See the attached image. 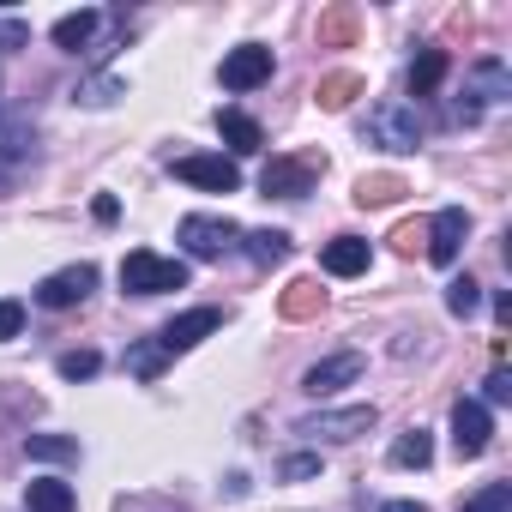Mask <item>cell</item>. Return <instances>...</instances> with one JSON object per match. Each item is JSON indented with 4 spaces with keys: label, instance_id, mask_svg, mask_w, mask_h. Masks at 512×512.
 Here are the masks:
<instances>
[{
    "label": "cell",
    "instance_id": "e0dca14e",
    "mask_svg": "<svg viewBox=\"0 0 512 512\" xmlns=\"http://www.w3.org/2000/svg\"><path fill=\"white\" fill-rule=\"evenodd\" d=\"M404 193H410V181H404V175H392V169H374V175H362V181H356V205H362V211L398 205Z\"/></svg>",
    "mask_w": 512,
    "mask_h": 512
},
{
    "label": "cell",
    "instance_id": "1f68e13d",
    "mask_svg": "<svg viewBox=\"0 0 512 512\" xmlns=\"http://www.w3.org/2000/svg\"><path fill=\"white\" fill-rule=\"evenodd\" d=\"M278 476H284V482H308V476H320V452H290V458L278 464Z\"/></svg>",
    "mask_w": 512,
    "mask_h": 512
},
{
    "label": "cell",
    "instance_id": "ac0fdd59",
    "mask_svg": "<svg viewBox=\"0 0 512 512\" xmlns=\"http://www.w3.org/2000/svg\"><path fill=\"white\" fill-rule=\"evenodd\" d=\"M356 31H362V13L350 7V0H338V7L320 13V49H350Z\"/></svg>",
    "mask_w": 512,
    "mask_h": 512
},
{
    "label": "cell",
    "instance_id": "ffe728a7",
    "mask_svg": "<svg viewBox=\"0 0 512 512\" xmlns=\"http://www.w3.org/2000/svg\"><path fill=\"white\" fill-rule=\"evenodd\" d=\"M217 133H223V145H229V151H241V157L266 145L260 121H253V115H241V109H217Z\"/></svg>",
    "mask_w": 512,
    "mask_h": 512
},
{
    "label": "cell",
    "instance_id": "30bf717a",
    "mask_svg": "<svg viewBox=\"0 0 512 512\" xmlns=\"http://www.w3.org/2000/svg\"><path fill=\"white\" fill-rule=\"evenodd\" d=\"M266 79H272V49L266 43H241V49L223 55V85L229 91H260Z\"/></svg>",
    "mask_w": 512,
    "mask_h": 512
},
{
    "label": "cell",
    "instance_id": "8d00e7d4",
    "mask_svg": "<svg viewBox=\"0 0 512 512\" xmlns=\"http://www.w3.org/2000/svg\"><path fill=\"white\" fill-rule=\"evenodd\" d=\"M91 217H97V223H115V217H121V205H115V199H109V193H103V199H97V205H91Z\"/></svg>",
    "mask_w": 512,
    "mask_h": 512
},
{
    "label": "cell",
    "instance_id": "d590c367",
    "mask_svg": "<svg viewBox=\"0 0 512 512\" xmlns=\"http://www.w3.org/2000/svg\"><path fill=\"white\" fill-rule=\"evenodd\" d=\"M19 43H31V25L7 19V25H0V55H7V49H19Z\"/></svg>",
    "mask_w": 512,
    "mask_h": 512
},
{
    "label": "cell",
    "instance_id": "83f0119b",
    "mask_svg": "<svg viewBox=\"0 0 512 512\" xmlns=\"http://www.w3.org/2000/svg\"><path fill=\"white\" fill-rule=\"evenodd\" d=\"M458 512H512V482H482Z\"/></svg>",
    "mask_w": 512,
    "mask_h": 512
},
{
    "label": "cell",
    "instance_id": "ba28073f",
    "mask_svg": "<svg viewBox=\"0 0 512 512\" xmlns=\"http://www.w3.org/2000/svg\"><path fill=\"white\" fill-rule=\"evenodd\" d=\"M464 235H470V211H464V205H446V211H434V223L422 229L428 260H434V266H452L458 253H464Z\"/></svg>",
    "mask_w": 512,
    "mask_h": 512
},
{
    "label": "cell",
    "instance_id": "4fadbf2b",
    "mask_svg": "<svg viewBox=\"0 0 512 512\" xmlns=\"http://www.w3.org/2000/svg\"><path fill=\"white\" fill-rule=\"evenodd\" d=\"M169 169H175L181 181L205 187V193H235V187H241V169H235V157H175Z\"/></svg>",
    "mask_w": 512,
    "mask_h": 512
},
{
    "label": "cell",
    "instance_id": "484cf974",
    "mask_svg": "<svg viewBox=\"0 0 512 512\" xmlns=\"http://www.w3.org/2000/svg\"><path fill=\"white\" fill-rule=\"evenodd\" d=\"M25 506H31V512H73V488L55 482V476H43V482L25 488Z\"/></svg>",
    "mask_w": 512,
    "mask_h": 512
},
{
    "label": "cell",
    "instance_id": "7c38bea8",
    "mask_svg": "<svg viewBox=\"0 0 512 512\" xmlns=\"http://www.w3.org/2000/svg\"><path fill=\"white\" fill-rule=\"evenodd\" d=\"M488 434H494L488 404L458 398V404H452V446H458V458H482V452H488Z\"/></svg>",
    "mask_w": 512,
    "mask_h": 512
},
{
    "label": "cell",
    "instance_id": "603a6c76",
    "mask_svg": "<svg viewBox=\"0 0 512 512\" xmlns=\"http://www.w3.org/2000/svg\"><path fill=\"white\" fill-rule=\"evenodd\" d=\"M247 241V260L253 266H284L290 260V235L284 229H253V235H241Z\"/></svg>",
    "mask_w": 512,
    "mask_h": 512
},
{
    "label": "cell",
    "instance_id": "6da1fadb",
    "mask_svg": "<svg viewBox=\"0 0 512 512\" xmlns=\"http://www.w3.org/2000/svg\"><path fill=\"white\" fill-rule=\"evenodd\" d=\"M121 290L127 296H163V290H187V266L181 260H163L151 247H133L121 260Z\"/></svg>",
    "mask_w": 512,
    "mask_h": 512
},
{
    "label": "cell",
    "instance_id": "9c48e42d",
    "mask_svg": "<svg viewBox=\"0 0 512 512\" xmlns=\"http://www.w3.org/2000/svg\"><path fill=\"white\" fill-rule=\"evenodd\" d=\"M91 290H97V266L79 260V266H67V272H55V278L37 284V308H79Z\"/></svg>",
    "mask_w": 512,
    "mask_h": 512
},
{
    "label": "cell",
    "instance_id": "3957f363",
    "mask_svg": "<svg viewBox=\"0 0 512 512\" xmlns=\"http://www.w3.org/2000/svg\"><path fill=\"white\" fill-rule=\"evenodd\" d=\"M512 97V79H506V61H476L470 67V79H464V97H458V121H482V109H494V103H506Z\"/></svg>",
    "mask_w": 512,
    "mask_h": 512
},
{
    "label": "cell",
    "instance_id": "5b68a950",
    "mask_svg": "<svg viewBox=\"0 0 512 512\" xmlns=\"http://www.w3.org/2000/svg\"><path fill=\"white\" fill-rule=\"evenodd\" d=\"M374 422H380L374 404H344V410H314V416H302L296 434H308V440H362Z\"/></svg>",
    "mask_w": 512,
    "mask_h": 512
},
{
    "label": "cell",
    "instance_id": "f35d334b",
    "mask_svg": "<svg viewBox=\"0 0 512 512\" xmlns=\"http://www.w3.org/2000/svg\"><path fill=\"white\" fill-rule=\"evenodd\" d=\"M380 512H428V506H422V500H386Z\"/></svg>",
    "mask_w": 512,
    "mask_h": 512
},
{
    "label": "cell",
    "instance_id": "836d02e7",
    "mask_svg": "<svg viewBox=\"0 0 512 512\" xmlns=\"http://www.w3.org/2000/svg\"><path fill=\"white\" fill-rule=\"evenodd\" d=\"M482 398H488V404H512V374H506V368H494V374L482 380Z\"/></svg>",
    "mask_w": 512,
    "mask_h": 512
},
{
    "label": "cell",
    "instance_id": "4316f807",
    "mask_svg": "<svg viewBox=\"0 0 512 512\" xmlns=\"http://www.w3.org/2000/svg\"><path fill=\"white\" fill-rule=\"evenodd\" d=\"M115 97H127V85H121L115 73H103V79H85V85L73 91V103H85V109H103V103H115Z\"/></svg>",
    "mask_w": 512,
    "mask_h": 512
},
{
    "label": "cell",
    "instance_id": "cb8c5ba5",
    "mask_svg": "<svg viewBox=\"0 0 512 512\" xmlns=\"http://www.w3.org/2000/svg\"><path fill=\"white\" fill-rule=\"evenodd\" d=\"M25 458H43V464H73V458H79V440H73V434H25Z\"/></svg>",
    "mask_w": 512,
    "mask_h": 512
},
{
    "label": "cell",
    "instance_id": "52a82bcc",
    "mask_svg": "<svg viewBox=\"0 0 512 512\" xmlns=\"http://www.w3.org/2000/svg\"><path fill=\"white\" fill-rule=\"evenodd\" d=\"M181 247L193 253V260H223V253L241 241V229L229 223V217H181Z\"/></svg>",
    "mask_w": 512,
    "mask_h": 512
},
{
    "label": "cell",
    "instance_id": "5bb4252c",
    "mask_svg": "<svg viewBox=\"0 0 512 512\" xmlns=\"http://www.w3.org/2000/svg\"><path fill=\"white\" fill-rule=\"evenodd\" d=\"M350 380H362V356H356V350H338V356H326V362H314V368L302 374V392L332 398V392L350 386Z\"/></svg>",
    "mask_w": 512,
    "mask_h": 512
},
{
    "label": "cell",
    "instance_id": "44dd1931",
    "mask_svg": "<svg viewBox=\"0 0 512 512\" xmlns=\"http://www.w3.org/2000/svg\"><path fill=\"white\" fill-rule=\"evenodd\" d=\"M97 25H103V13H67V19H55V49H67V55H79V49H91V37H97Z\"/></svg>",
    "mask_w": 512,
    "mask_h": 512
},
{
    "label": "cell",
    "instance_id": "f546056e",
    "mask_svg": "<svg viewBox=\"0 0 512 512\" xmlns=\"http://www.w3.org/2000/svg\"><path fill=\"white\" fill-rule=\"evenodd\" d=\"M157 368H163V350H157V338L127 350V374H139V380H157Z\"/></svg>",
    "mask_w": 512,
    "mask_h": 512
},
{
    "label": "cell",
    "instance_id": "f1b7e54d",
    "mask_svg": "<svg viewBox=\"0 0 512 512\" xmlns=\"http://www.w3.org/2000/svg\"><path fill=\"white\" fill-rule=\"evenodd\" d=\"M446 308H452L458 320H470V314L482 308V284H476V278H452V284H446Z\"/></svg>",
    "mask_w": 512,
    "mask_h": 512
},
{
    "label": "cell",
    "instance_id": "9a60e30c",
    "mask_svg": "<svg viewBox=\"0 0 512 512\" xmlns=\"http://www.w3.org/2000/svg\"><path fill=\"white\" fill-rule=\"evenodd\" d=\"M368 260H374V247H368L362 235H338V241H326V253H320V266H326L332 278H362Z\"/></svg>",
    "mask_w": 512,
    "mask_h": 512
},
{
    "label": "cell",
    "instance_id": "d4e9b609",
    "mask_svg": "<svg viewBox=\"0 0 512 512\" xmlns=\"http://www.w3.org/2000/svg\"><path fill=\"white\" fill-rule=\"evenodd\" d=\"M434 458V440H428V428H404L398 440H392V464L398 470H422Z\"/></svg>",
    "mask_w": 512,
    "mask_h": 512
},
{
    "label": "cell",
    "instance_id": "8fae6325",
    "mask_svg": "<svg viewBox=\"0 0 512 512\" xmlns=\"http://www.w3.org/2000/svg\"><path fill=\"white\" fill-rule=\"evenodd\" d=\"M217 326H223V314H217V308H193V314L169 320V326L157 332V350H163V362H169V356H187V350H193L199 338H211Z\"/></svg>",
    "mask_w": 512,
    "mask_h": 512
},
{
    "label": "cell",
    "instance_id": "8992f818",
    "mask_svg": "<svg viewBox=\"0 0 512 512\" xmlns=\"http://www.w3.org/2000/svg\"><path fill=\"white\" fill-rule=\"evenodd\" d=\"M37 163V133L19 115H0V193L19 187V175Z\"/></svg>",
    "mask_w": 512,
    "mask_h": 512
},
{
    "label": "cell",
    "instance_id": "7a4b0ae2",
    "mask_svg": "<svg viewBox=\"0 0 512 512\" xmlns=\"http://www.w3.org/2000/svg\"><path fill=\"white\" fill-rule=\"evenodd\" d=\"M320 175H326V157H320V151L272 157V163H266V175H260V193H266V199H308Z\"/></svg>",
    "mask_w": 512,
    "mask_h": 512
},
{
    "label": "cell",
    "instance_id": "7402d4cb",
    "mask_svg": "<svg viewBox=\"0 0 512 512\" xmlns=\"http://www.w3.org/2000/svg\"><path fill=\"white\" fill-rule=\"evenodd\" d=\"M446 49H422L416 61H410V97H434L440 91V79H446Z\"/></svg>",
    "mask_w": 512,
    "mask_h": 512
},
{
    "label": "cell",
    "instance_id": "74e56055",
    "mask_svg": "<svg viewBox=\"0 0 512 512\" xmlns=\"http://www.w3.org/2000/svg\"><path fill=\"white\" fill-rule=\"evenodd\" d=\"M494 320H500V326L512 320V290H500V296H494Z\"/></svg>",
    "mask_w": 512,
    "mask_h": 512
},
{
    "label": "cell",
    "instance_id": "e575fe53",
    "mask_svg": "<svg viewBox=\"0 0 512 512\" xmlns=\"http://www.w3.org/2000/svg\"><path fill=\"white\" fill-rule=\"evenodd\" d=\"M416 247H422V223H398L392 229V253H404V260H410Z\"/></svg>",
    "mask_w": 512,
    "mask_h": 512
},
{
    "label": "cell",
    "instance_id": "277c9868",
    "mask_svg": "<svg viewBox=\"0 0 512 512\" xmlns=\"http://www.w3.org/2000/svg\"><path fill=\"white\" fill-rule=\"evenodd\" d=\"M368 139L386 145V151H416V145H422V115H416V103L386 97V103L368 115Z\"/></svg>",
    "mask_w": 512,
    "mask_h": 512
},
{
    "label": "cell",
    "instance_id": "4dcf8cb0",
    "mask_svg": "<svg viewBox=\"0 0 512 512\" xmlns=\"http://www.w3.org/2000/svg\"><path fill=\"white\" fill-rule=\"evenodd\" d=\"M55 368H61V380H91V374L103 368V356H97V350H67Z\"/></svg>",
    "mask_w": 512,
    "mask_h": 512
},
{
    "label": "cell",
    "instance_id": "d6a6232c",
    "mask_svg": "<svg viewBox=\"0 0 512 512\" xmlns=\"http://www.w3.org/2000/svg\"><path fill=\"white\" fill-rule=\"evenodd\" d=\"M25 332V302H0V344Z\"/></svg>",
    "mask_w": 512,
    "mask_h": 512
},
{
    "label": "cell",
    "instance_id": "2e32d148",
    "mask_svg": "<svg viewBox=\"0 0 512 512\" xmlns=\"http://www.w3.org/2000/svg\"><path fill=\"white\" fill-rule=\"evenodd\" d=\"M278 314H284V320H320V314H326V290H320V278H296V284H284Z\"/></svg>",
    "mask_w": 512,
    "mask_h": 512
},
{
    "label": "cell",
    "instance_id": "d6986e66",
    "mask_svg": "<svg viewBox=\"0 0 512 512\" xmlns=\"http://www.w3.org/2000/svg\"><path fill=\"white\" fill-rule=\"evenodd\" d=\"M362 91H368V79H362V73H326V79L314 85V103H320L326 115H338V109H350Z\"/></svg>",
    "mask_w": 512,
    "mask_h": 512
}]
</instances>
